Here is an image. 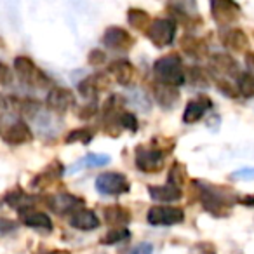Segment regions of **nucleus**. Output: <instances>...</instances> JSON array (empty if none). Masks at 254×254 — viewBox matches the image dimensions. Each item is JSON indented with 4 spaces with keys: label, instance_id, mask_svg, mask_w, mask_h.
I'll use <instances>...</instances> for the list:
<instances>
[{
    "label": "nucleus",
    "instance_id": "9d476101",
    "mask_svg": "<svg viewBox=\"0 0 254 254\" xmlns=\"http://www.w3.org/2000/svg\"><path fill=\"white\" fill-rule=\"evenodd\" d=\"M2 141L9 146H21L26 143L33 141V131L32 127L25 122V120H16L11 126H7L4 131L0 132Z\"/></svg>",
    "mask_w": 254,
    "mask_h": 254
},
{
    "label": "nucleus",
    "instance_id": "f8f14e48",
    "mask_svg": "<svg viewBox=\"0 0 254 254\" xmlns=\"http://www.w3.org/2000/svg\"><path fill=\"white\" fill-rule=\"evenodd\" d=\"M167 11L174 14V18L180 21L187 23V25H200L202 18L198 16L197 9V0H171L167 5Z\"/></svg>",
    "mask_w": 254,
    "mask_h": 254
},
{
    "label": "nucleus",
    "instance_id": "b1692460",
    "mask_svg": "<svg viewBox=\"0 0 254 254\" xmlns=\"http://www.w3.org/2000/svg\"><path fill=\"white\" fill-rule=\"evenodd\" d=\"M4 202L9 205V207L16 209L18 212L25 211V209H30V207H35V197L28 195L25 190H21V188L9 190L4 197Z\"/></svg>",
    "mask_w": 254,
    "mask_h": 254
},
{
    "label": "nucleus",
    "instance_id": "cd10ccee",
    "mask_svg": "<svg viewBox=\"0 0 254 254\" xmlns=\"http://www.w3.org/2000/svg\"><path fill=\"white\" fill-rule=\"evenodd\" d=\"M94 138V132L89 129V127H78L70 131L64 136V143L66 145H73V143H82V145H89Z\"/></svg>",
    "mask_w": 254,
    "mask_h": 254
},
{
    "label": "nucleus",
    "instance_id": "a211bd4d",
    "mask_svg": "<svg viewBox=\"0 0 254 254\" xmlns=\"http://www.w3.org/2000/svg\"><path fill=\"white\" fill-rule=\"evenodd\" d=\"M108 70H110V73L113 75V78H115V82L119 85L127 87V85H131L132 82H134L136 70H134V64H132L131 61L117 60V61H113V63H110Z\"/></svg>",
    "mask_w": 254,
    "mask_h": 254
},
{
    "label": "nucleus",
    "instance_id": "4be33fe9",
    "mask_svg": "<svg viewBox=\"0 0 254 254\" xmlns=\"http://www.w3.org/2000/svg\"><path fill=\"white\" fill-rule=\"evenodd\" d=\"M211 68L216 71V73H221V75H237L239 77V63L233 60L232 54L228 53H216L214 56L211 58L209 61Z\"/></svg>",
    "mask_w": 254,
    "mask_h": 254
},
{
    "label": "nucleus",
    "instance_id": "58836bf2",
    "mask_svg": "<svg viewBox=\"0 0 254 254\" xmlns=\"http://www.w3.org/2000/svg\"><path fill=\"white\" fill-rule=\"evenodd\" d=\"M190 254H218L216 253V247L214 244L211 242H198L191 247Z\"/></svg>",
    "mask_w": 254,
    "mask_h": 254
},
{
    "label": "nucleus",
    "instance_id": "7c9ffc66",
    "mask_svg": "<svg viewBox=\"0 0 254 254\" xmlns=\"http://www.w3.org/2000/svg\"><path fill=\"white\" fill-rule=\"evenodd\" d=\"M129 237H131V232H129L126 226H122V228H112L106 232V235L101 237V244H105V246H113V244L124 242V240H127Z\"/></svg>",
    "mask_w": 254,
    "mask_h": 254
},
{
    "label": "nucleus",
    "instance_id": "72a5a7b5",
    "mask_svg": "<svg viewBox=\"0 0 254 254\" xmlns=\"http://www.w3.org/2000/svg\"><path fill=\"white\" fill-rule=\"evenodd\" d=\"M119 124H120V127L122 129H127V131H131V132H136L138 131V127H139V124H138V119H136V115L134 113H131V112H122L119 115Z\"/></svg>",
    "mask_w": 254,
    "mask_h": 254
},
{
    "label": "nucleus",
    "instance_id": "2eb2a0df",
    "mask_svg": "<svg viewBox=\"0 0 254 254\" xmlns=\"http://www.w3.org/2000/svg\"><path fill=\"white\" fill-rule=\"evenodd\" d=\"M212 108V101L209 96L200 94L198 98L191 99L187 103V108L183 112V122L185 124H195L207 113V110Z\"/></svg>",
    "mask_w": 254,
    "mask_h": 254
},
{
    "label": "nucleus",
    "instance_id": "f3484780",
    "mask_svg": "<svg viewBox=\"0 0 254 254\" xmlns=\"http://www.w3.org/2000/svg\"><path fill=\"white\" fill-rule=\"evenodd\" d=\"M70 225L71 228L80 230V232H92V230L99 228L101 221H99V218L96 216L94 211L82 207L78 211H75L73 214H70Z\"/></svg>",
    "mask_w": 254,
    "mask_h": 254
},
{
    "label": "nucleus",
    "instance_id": "37998d69",
    "mask_svg": "<svg viewBox=\"0 0 254 254\" xmlns=\"http://www.w3.org/2000/svg\"><path fill=\"white\" fill-rule=\"evenodd\" d=\"M129 254H153V246L148 242H143L139 246H136L134 249H131Z\"/></svg>",
    "mask_w": 254,
    "mask_h": 254
},
{
    "label": "nucleus",
    "instance_id": "e433bc0d",
    "mask_svg": "<svg viewBox=\"0 0 254 254\" xmlns=\"http://www.w3.org/2000/svg\"><path fill=\"white\" fill-rule=\"evenodd\" d=\"M14 80V75H12V68L9 66L7 63L0 61V85L2 87H7V85L12 84Z\"/></svg>",
    "mask_w": 254,
    "mask_h": 254
},
{
    "label": "nucleus",
    "instance_id": "412c9836",
    "mask_svg": "<svg viewBox=\"0 0 254 254\" xmlns=\"http://www.w3.org/2000/svg\"><path fill=\"white\" fill-rule=\"evenodd\" d=\"M153 96H155L157 103L162 108H173L178 101H180V92L174 85L164 84V82L157 80L153 84Z\"/></svg>",
    "mask_w": 254,
    "mask_h": 254
},
{
    "label": "nucleus",
    "instance_id": "aec40b11",
    "mask_svg": "<svg viewBox=\"0 0 254 254\" xmlns=\"http://www.w3.org/2000/svg\"><path fill=\"white\" fill-rule=\"evenodd\" d=\"M103 218H105V223L112 225L113 228H122L131 223V211L120 204L106 205L103 209Z\"/></svg>",
    "mask_w": 254,
    "mask_h": 254
},
{
    "label": "nucleus",
    "instance_id": "6ab92c4d",
    "mask_svg": "<svg viewBox=\"0 0 254 254\" xmlns=\"http://www.w3.org/2000/svg\"><path fill=\"white\" fill-rule=\"evenodd\" d=\"M108 85H110V80L105 73H96L78 82L77 89L84 98H96L103 89H108Z\"/></svg>",
    "mask_w": 254,
    "mask_h": 254
},
{
    "label": "nucleus",
    "instance_id": "f03ea898",
    "mask_svg": "<svg viewBox=\"0 0 254 254\" xmlns=\"http://www.w3.org/2000/svg\"><path fill=\"white\" fill-rule=\"evenodd\" d=\"M153 70H155L157 80L164 82V84L180 87L187 82L183 61L178 54H167V56L159 58L153 64Z\"/></svg>",
    "mask_w": 254,
    "mask_h": 254
},
{
    "label": "nucleus",
    "instance_id": "2f4dec72",
    "mask_svg": "<svg viewBox=\"0 0 254 254\" xmlns=\"http://www.w3.org/2000/svg\"><path fill=\"white\" fill-rule=\"evenodd\" d=\"M187 78L191 82V85H202V87H209V80L205 77V73L198 66H190L188 71H185Z\"/></svg>",
    "mask_w": 254,
    "mask_h": 254
},
{
    "label": "nucleus",
    "instance_id": "7ed1b4c3",
    "mask_svg": "<svg viewBox=\"0 0 254 254\" xmlns=\"http://www.w3.org/2000/svg\"><path fill=\"white\" fill-rule=\"evenodd\" d=\"M14 71L19 77V80L25 85L33 89H46L51 85V78L44 70H40L35 64V61L28 56H16L14 58Z\"/></svg>",
    "mask_w": 254,
    "mask_h": 254
},
{
    "label": "nucleus",
    "instance_id": "9b49d317",
    "mask_svg": "<svg viewBox=\"0 0 254 254\" xmlns=\"http://www.w3.org/2000/svg\"><path fill=\"white\" fill-rule=\"evenodd\" d=\"M46 204L49 205L51 211H54L56 214L66 216V214H73L75 211L84 207V198L77 197V195L66 193V191H61V193L47 197Z\"/></svg>",
    "mask_w": 254,
    "mask_h": 254
},
{
    "label": "nucleus",
    "instance_id": "4c0bfd02",
    "mask_svg": "<svg viewBox=\"0 0 254 254\" xmlns=\"http://www.w3.org/2000/svg\"><path fill=\"white\" fill-rule=\"evenodd\" d=\"M106 61V56H105V53H103L101 49H92L91 53L87 54V63L91 64V66H94V68H99V66H103V63Z\"/></svg>",
    "mask_w": 254,
    "mask_h": 254
},
{
    "label": "nucleus",
    "instance_id": "a19ab883",
    "mask_svg": "<svg viewBox=\"0 0 254 254\" xmlns=\"http://www.w3.org/2000/svg\"><path fill=\"white\" fill-rule=\"evenodd\" d=\"M98 113V105L96 103H91V105H85V106H82L80 110H78V119H82V120H89V119H92V117Z\"/></svg>",
    "mask_w": 254,
    "mask_h": 254
},
{
    "label": "nucleus",
    "instance_id": "0eeeda50",
    "mask_svg": "<svg viewBox=\"0 0 254 254\" xmlns=\"http://www.w3.org/2000/svg\"><path fill=\"white\" fill-rule=\"evenodd\" d=\"M134 164L141 173L146 174H157L164 169V153L155 148H145L143 145L136 146L134 152Z\"/></svg>",
    "mask_w": 254,
    "mask_h": 254
},
{
    "label": "nucleus",
    "instance_id": "c756f323",
    "mask_svg": "<svg viewBox=\"0 0 254 254\" xmlns=\"http://www.w3.org/2000/svg\"><path fill=\"white\" fill-rule=\"evenodd\" d=\"M237 91H239V96L254 98V75L240 73L239 77H237Z\"/></svg>",
    "mask_w": 254,
    "mask_h": 254
},
{
    "label": "nucleus",
    "instance_id": "1a4fd4ad",
    "mask_svg": "<svg viewBox=\"0 0 254 254\" xmlns=\"http://www.w3.org/2000/svg\"><path fill=\"white\" fill-rule=\"evenodd\" d=\"M75 105H77L75 94H73V91H70V89L61 87V85H54V87H51L49 92H47L46 106H47V110H51V112L64 113L70 108H73Z\"/></svg>",
    "mask_w": 254,
    "mask_h": 254
},
{
    "label": "nucleus",
    "instance_id": "ddd939ff",
    "mask_svg": "<svg viewBox=\"0 0 254 254\" xmlns=\"http://www.w3.org/2000/svg\"><path fill=\"white\" fill-rule=\"evenodd\" d=\"M103 44H105V47H108L112 51L126 53V51H129L134 46V37L127 30L120 28V26H110L103 33Z\"/></svg>",
    "mask_w": 254,
    "mask_h": 254
},
{
    "label": "nucleus",
    "instance_id": "f257e3e1",
    "mask_svg": "<svg viewBox=\"0 0 254 254\" xmlns=\"http://www.w3.org/2000/svg\"><path fill=\"white\" fill-rule=\"evenodd\" d=\"M191 187L197 190L202 207L211 216H216V218L228 216L232 207L235 205V202H239V197L232 190L219 187V185L212 187V185L202 183V181H191Z\"/></svg>",
    "mask_w": 254,
    "mask_h": 254
},
{
    "label": "nucleus",
    "instance_id": "423d86ee",
    "mask_svg": "<svg viewBox=\"0 0 254 254\" xmlns=\"http://www.w3.org/2000/svg\"><path fill=\"white\" fill-rule=\"evenodd\" d=\"M146 221L153 226H174L185 221V211L176 205H153L146 214Z\"/></svg>",
    "mask_w": 254,
    "mask_h": 254
},
{
    "label": "nucleus",
    "instance_id": "ea45409f",
    "mask_svg": "<svg viewBox=\"0 0 254 254\" xmlns=\"http://www.w3.org/2000/svg\"><path fill=\"white\" fill-rule=\"evenodd\" d=\"M232 180H244L253 181L254 180V167H242V169L232 173Z\"/></svg>",
    "mask_w": 254,
    "mask_h": 254
},
{
    "label": "nucleus",
    "instance_id": "4468645a",
    "mask_svg": "<svg viewBox=\"0 0 254 254\" xmlns=\"http://www.w3.org/2000/svg\"><path fill=\"white\" fill-rule=\"evenodd\" d=\"M19 219L25 226L33 228L37 232H44V233H51L54 228L53 219L49 218V214H46L44 211H39L35 207L25 209V211L19 212Z\"/></svg>",
    "mask_w": 254,
    "mask_h": 254
},
{
    "label": "nucleus",
    "instance_id": "dca6fc26",
    "mask_svg": "<svg viewBox=\"0 0 254 254\" xmlns=\"http://www.w3.org/2000/svg\"><path fill=\"white\" fill-rule=\"evenodd\" d=\"M64 173V167L60 160H53L42 173H39L35 178L32 180V188L35 190H44V188L51 187L53 183H56Z\"/></svg>",
    "mask_w": 254,
    "mask_h": 254
},
{
    "label": "nucleus",
    "instance_id": "c03bdc74",
    "mask_svg": "<svg viewBox=\"0 0 254 254\" xmlns=\"http://www.w3.org/2000/svg\"><path fill=\"white\" fill-rule=\"evenodd\" d=\"M239 202L244 205H249V207H254V195H247V197L239 198Z\"/></svg>",
    "mask_w": 254,
    "mask_h": 254
},
{
    "label": "nucleus",
    "instance_id": "473e14b6",
    "mask_svg": "<svg viewBox=\"0 0 254 254\" xmlns=\"http://www.w3.org/2000/svg\"><path fill=\"white\" fill-rule=\"evenodd\" d=\"M110 162V155H101V153H89L87 157L80 160L78 166H85V167H101L106 166Z\"/></svg>",
    "mask_w": 254,
    "mask_h": 254
},
{
    "label": "nucleus",
    "instance_id": "20e7f679",
    "mask_svg": "<svg viewBox=\"0 0 254 254\" xmlns=\"http://www.w3.org/2000/svg\"><path fill=\"white\" fill-rule=\"evenodd\" d=\"M96 190L101 195L117 197V195H124L131 190V183H129L126 174L108 171V173H103L96 178Z\"/></svg>",
    "mask_w": 254,
    "mask_h": 254
},
{
    "label": "nucleus",
    "instance_id": "393cba45",
    "mask_svg": "<svg viewBox=\"0 0 254 254\" xmlns=\"http://www.w3.org/2000/svg\"><path fill=\"white\" fill-rule=\"evenodd\" d=\"M249 44H251V40H249V37H247V33L240 28L230 30L225 35V46L228 47L230 51H233V53H246V51L249 49Z\"/></svg>",
    "mask_w": 254,
    "mask_h": 254
},
{
    "label": "nucleus",
    "instance_id": "6e6552de",
    "mask_svg": "<svg viewBox=\"0 0 254 254\" xmlns=\"http://www.w3.org/2000/svg\"><path fill=\"white\" fill-rule=\"evenodd\" d=\"M211 16L219 26H228L235 23L240 16V5L235 0H209Z\"/></svg>",
    "mask_w": 254,
    "mask_h": 254
},
{
    "label": "nucleus",
    "instance_id": "c85d7f7f",
    "mask_svg": "<svg viewBox=\"0 0 254 254\" xmlns=\"http://www.w3.org/2000/svg\"><path fill=\"white\" fill-rule=\"evenodd\" d=\"M167 180H169V185H174V187H178V188H181L183 185H187V181H188L187 166L181 164V162H174L169 169V176H167Z\"/></svg>",
    "mask_w": 254,
    "mask_h": 254
},
{
    "label": "nucleus",
    "instance_id": "a18cd8bd",
    "mask_svg": "<svg viewBox=\"0 0 254 254\" xmlns=\"http://www.w3.org/2000/svg\"><path fill=\"white\" fill-rule=\"evenodd\" d=\"M246 64L251 68V70H254V53H251V51L246 54Z\"/></svg>",
    "mask_w": 254,
    "mask_h": 254
},
{
    "label": "nucleus",
    "instance_id": "79ce46f5",
    "mask_svg": "<svg viewBox=\"0 0 254 254\" xmlns=\"http://www.w3.org/2000/svg\"><path fill=\"white\" fill-rule=\"evenodd\" d=\"M16 228H18L16 221H12L9 218H0V233H11Z\"/></svg>",
    "mask_w": 254,
    "mask_h": 254
},
{
    "label": "nucleus",
    "instance_id": "f704fd0d",
    "mask_svg": "<svg viewBox=\"0 0 254 254\" xmlns=\"http://www.w3.org/2000/svg\"><path fill=\"white\" fill-rule=\"evenodd\" d=\"M152 145H153V148L159 150V152L169 153V152H173L176 143H174V139L166 138V136H155V138L152 139Z\"/></svg>",
    "mask_w": 254,
    "mask_h": 254
},
{
    "label": "nucleus",
    "instance_id": "5701e85b",
    "mask_svg": "<svg viewBox=\"0 0 254 254\" xmlns=\"http://www.w3.org/2000/svg\"><path fill=\"white\" fill-rule=\"evenodd\" d=\"M148 193L157 202H178L183 198V190L174 185H152L148 187Z\"/></svg>",
    "mask_w": 254,
    "mask_h": 254
},
{
    "label": "nucleus",
    "instance_id": "39448f33",
    "mask_svg": "<svg viewBox=\"0 0 254 254\" xmlns=\"http://www.w3.org/2000/svg\"><path fill=\"white\" fill-rule=\"evenodd\" d=\"M146 37L159 49L171 46L174 42V37H176V21L169 18L155 19L150 23L148 30H146Z\"/></svg>",
    "mask_w": 254,
    "mask_h": 254
},
{
    "label": "nucleus",
    "instance_id": "49530a36",
    "mask_svg": "<svg viewBox=\"0 0 254 254\" xmlns=\"http://www.w3.org/2000/svg\"><path fill=\"white\" fill-rule=\"evenodd\" d=\"M42 254H71V253L64 249H56V251H49V253H42Z\"/></svg>",
    "mask_w": 254,
    "mask_h": 254
},
{
    "label": "nucleus",
    "instance_id": "bb28decb",
    "mask_svg": "<svg viewBox=\"0 0 254 254\" xmlns=\"http://www.w3.org/2000/svg\"><path fill=\"white\" fill-rule=\"evenodd\" d=\"M127 23H129V26H131V28L146 33L150 23H152V18H150L148 12L143 11V9L131 7L129 11H127Z\"/></svg>",
    "mask_w": 254,
    "mask_h": 254
},
{
    "label": "nucleus",
    "instance_id": "c9c22d12",
    "mask_svg": "<svg viewBox=\"0 0 254 254\" xmlns=\"http://www.w3.org/2000/svg\"><path fill=\"white\" fill-rule=\"evenodd\" d=\"M214 82H216V87H218L219 91H221L225 96H228V98H232V99L239 98V91H237V87L233 84H230V82L226 80V78L218 77Z\"/></svg>",
    "mask_w": 254,
    "mask_h": 254
},
{
    "label": "nucleus",
    "instance_id": "a878e982",
    "mask_svg": "<svg viewBox=\"0 0 254 254\" xmlns=\"http://www.w3.org/2000/svg\"><path fill=\"white\" fill-rule=\"evenodd\" d=\"M180 46H181V51L191 58H204L205 54H207V44L202 39H198V37L185 35L183 39L180 40Z\"/></svg>",
    "mask_w": 254,
    "mask_h": 254
}]
</instances>
